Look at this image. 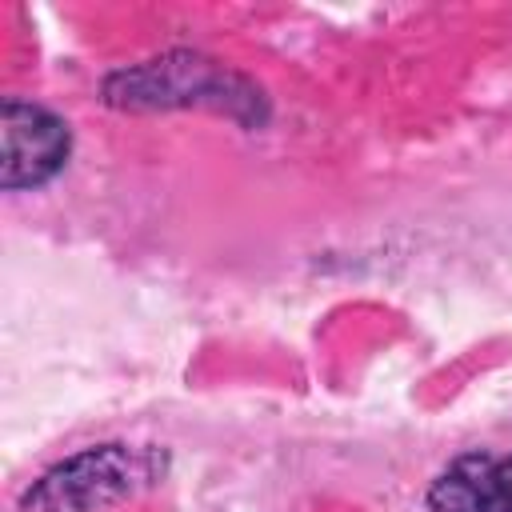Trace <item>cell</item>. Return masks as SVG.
Listing matches in <instances>:
<instances>
[{"label":"cell","mask_w":512,"mask_h":512,"mask_svg":"<svg viewBox=\"0 0 512 512\" xmlns=\"http://www.w3.org/2000/svg\"><path fill=\"white\" fill-rule=\"evenodd\" d=\"M428 512H512V456L464 452L424 496Z\"/></svg>","instance_id":"277c9868"},{"label":"cell","mask_w":512,"mask_h":512,"mask_svg":"<svg viewBox=\"0 0 512 512\" xmlns=\"http://www.w3.org/2000/svg\"><path fill=\"white\" fill-rule=\"evenodd\" d=\"M232 88H248L244 80L220 72L212 60H200L192 52H172V56H160V60H148L132 72H120L108 80V100L112 104H124V108H156V104H232V100H244V96H232ZM244 104H256V100H244Z\"/></svg>","instance_id":"7a4b0ae2"},{"label":"cell","mask_w":512,"mask_h":512,"mask_svg":"<svg viewBox=\"0 0 512 512\" xmlns=\"http://www.w3.org/2000/svg\"><path fill=\"white\" fill-rule=\"evenodd\" d=\"M156 476V456L128 444L84 448L48 468L16 504V512H100Z\"/></svg>","instance_id":"6da1fadb"},{"label":"cell","mask_w":512,"mask_h":512,"mask_svg":"<svg viewBox=\"0 0 512 512\" xmlns=\"http://www.w3.org/2000/svg\"><path fill=\"white\" fill-rule=\"evenodd\" d=\"M0 136H4V156H0L4 192L48 184L68 164V152H72L68 124L44 104L16 100V96H8L0 108Z\"/></svg>","instance_id":"3957f363"}]
</instances>
